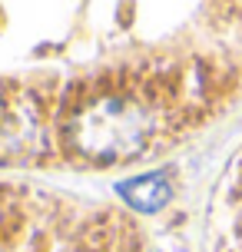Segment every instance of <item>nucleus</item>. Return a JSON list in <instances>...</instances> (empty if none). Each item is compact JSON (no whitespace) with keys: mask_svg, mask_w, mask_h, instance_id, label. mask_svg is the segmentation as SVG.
Wrapping results in <instances>:
<instances>
[{"mask_svg":"<svg viewBox=\"0 0 242 252\" xmlns=\"http://www.w3.org/2000/svg\"><path fill=\"white\" fill-rule=\"evenodd\" d=\"M173 103L163 96V76L140 70H116L96 83L70 90L60 116L66 150L87 163L136 159L156 146L173 126Z\"/></svg>","mask_w":242,"mask_h":252,"instance_id":"1","label":"nucleus"},{"mask_svg":"<svg viewBox=\"0 0 242 252\" xmlns=\"http://www.w3.org/2000/svg\"><path fill=\"white\" fill-rule=\"evenodd\" d=\"M47 139V120L24 90H0V163L37 156Z\"/></svg>","mask_w":242,"mask_h":252,"instance_id":"2","label":"nucleus"},{"mask_svg":"<svg viewBox=\"0 0 242 252\" xmlns=\"http://www.w3.org/2000/svg\"><path fill=\"white\" fill-rule=\"evenodd\" d=\"M120 192L136 209H156V206H163L169 199V183L163 176H143V179H133V183H123Z\"/></svg>","mask_w":242,"mask_h":252,"instance_id":"3","label":"nucleus"}]
</instances>
